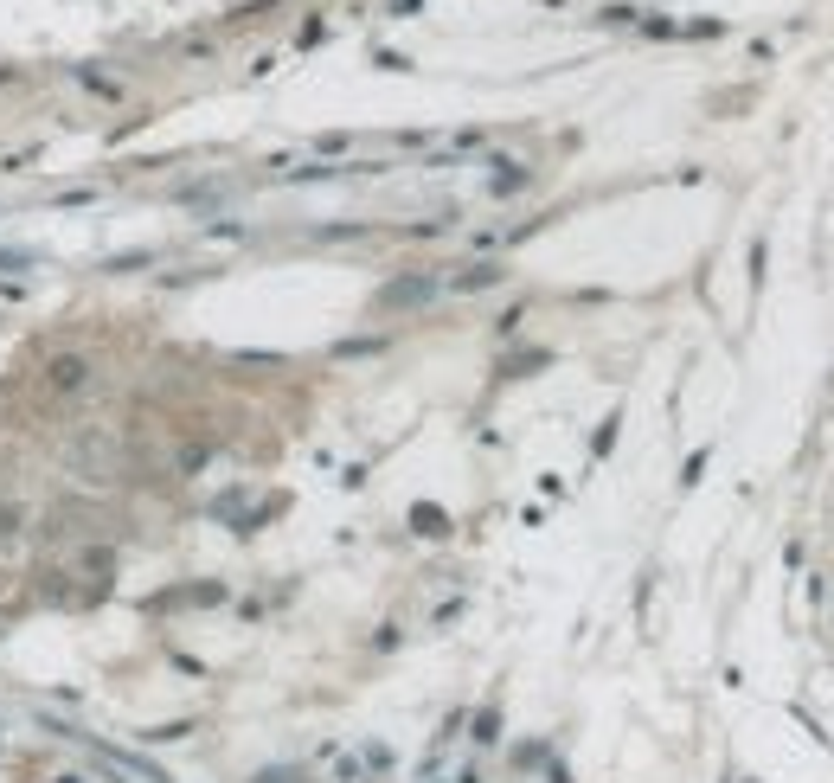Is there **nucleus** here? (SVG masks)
I'll list each match as a JSON object with an SVG mask.
<instances>
[{
	"mask_svg": "<svg viewBox=\"0 0 834 783\" xmlns=\"http://www.w3.org/2000/svg\"><path fill=\"white\" fill-rule=\"evenodd\" d=\"M65 463H71V475H84V482H110L116 475V437L110 431H77Z\"/></svg>",
	"mask_w": 834,
	"mask_h": 783,
	"instance_id": "f257e3e1",
	"label": "nucleus"
},
{
	"mask_svg": "<svg viewBox=\"0 0 834 783\" xmlns=\"http://www.w3.org/2000/svg\"><path fill=\"white\" fill-rule=\"evenodd\" d=\"M45 386H52L58 398L84 392V386H90V360H84V353H58V360L45 366Z\"/></svg>",
	"mask_w": 834,
	"mask_h": 783,
	"instance_id": "f03ea898",
	"label": "nucleus"
},
{
	"mask_svg": "<svg viewBox=\"0 0 834 783\" xmlns=\"http://www.w3.org/2000/svg\"><path fill=\"white\" fill-rule=\"evenodd\" d=\"M488 283H501V264H475L469 276H456V289H488Z\"/></svg>",
	"mask_w": 834,
	"mask_h": 783,
	"instance_id": "7ed1b4c3",
	"label": "nucleus"
},
{
	"mask_svg": "<svg viewBox=\"0 0 834 783\" xmlns=\"http://www.w3.org/2000/svg\"><path fill=\"white\" fill-rule=\"evenodd\" d=\"M257 783H296V771H264Z\"/></svg>",
	"mask_w": 834,
	"mask_h": 783,
	"instance_id": "20e7f679",
	"label": "nucleus"
},
{
	"mask_svg": "<svg viewBox=\"0 0 834 783\" xmlns=\"http://www.w3.org/2000/svg\"><path fill=\"white\" fill-rule=\"evenodd\" d=\"M58 783H84V777H58Z\"/></svg>",
	"mask_w": 834,
	"mask_h": 783,
	"instance_id": "39448f33",
	"label": "nucleus"
}]
</instances>
